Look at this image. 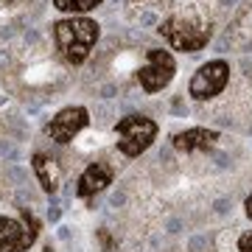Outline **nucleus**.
<instances>
[{"label":"nucleus","instance_id":"1","mask_svg":"<svg viewBox=\"0 0 252 252\" xmlns=\"http://www.w3.org/2000/svg\"><path fill=\"white\" fill-rule=\"evenodd\" d=\"M51 39L64 64L81 67L98 45L101 26L93 17H59L51 23Z\"/></svg>","mask_w":252,"mask_h":252},{"label":"nucleus","instance_id":"2","mask_svg":"<svg viewBox=\"0 0 252 252\" xmlns=\"http://www.w3.org/2000/svg\"><path fill=\"white\" fill-rule=\"evenodd\" d=\"M157 34L171 51L199 54L213 39V20L202 17V14H188V11H171L168 17L160 20Z\"/></svg>","mask_w":252,"mask_h":252},{"label":"nucleus","instance_id":"3","mask_svg":"<svg viewBox=\"0 0 252 252\" xmlns=\"http://www.w3.org/2000/svg\"><path fill=\"white\" fill-rule=\"evenodd\" d=\"M115 132V149L124 157L135 160L143 152L152 149V143L160 135V124L154 121L152 115H143V112H129V115H121L112 126Z\"/></svg>","mask_w":252,"mask_h":252},{"label":"nucleus","instance_id":"4","mask_svg":"<svg viewBox=\"0 0 252 252\" xmlns=\"http://www.w3.org/2000/svg\"><path fill=\"white\" fill-rule=\"evenodd\" d=\"M177 76V59L165 48H146L143 51V64L135 70V79L146 95L162 93Z\"/></svg>","mask_w":252,"mask_h":252},{"label":"nucleus","instance_id":"5","mask_svg":"<svg viewBox=\"0 0 252 252\" xmlns=\"http://www.w3.org/2000/svg\"><path fill=\"white\" fill-rule=\"evenodd\" d=\"M233 76V67L227 59H207L205 64H199L193 76L188 81V95L193 101H213L227 90Z\"/></svg>","mask_w":252,"mask_h":252},{"label":"nucleus","instance_id":"6","mask_svg":"<svg viewBox=\"0 0 252 252\" xmlns=\"http://www.w3.org/2000/svg\"><path fill=\"white\" fill-rule=\"evenodd\" d=\"M90 109L81 107V104H70V107H62L56 115H51V121L45 124V137L54 140L56 146H67L73 143L76 137L90 126Z\"/></svg>","mask_w":252,"mask_h":252},{"label":"nucleus","instance_id":"7","mask_svg":"<svg viewBox=\"0 0 252 252\" xmlns=\"http://www.w3.org/2000/svg\"><path fill=\"white\" fill-rule=\"evenodd\" d=\"M39 235V221L31 213L3 216L0 213V252H28Z\"/></svg>","mask_w":252,"mask_h":252},{"label":"nucleus","instance_id":"8","mask_svg":"<svg viewBox=\"0 0 252 252\" xmlns=\"http://www.w3.org/2000/svg\"><path fill=\"white\" fill-rule=\"evenodd\" d=\"M112 180H115L112 165H109L107 160H93L90 165L79 174L73 193L79 199H93V196H98V193H104V190L112 185Z\"/></svg>","mask_w":252,"mask_h":252},{"label":"nucleus","instance_id":"9","mask_svg":"<svg viewBox=\"0 0 252 252\" xmlns=\"http://www.w3.org/2000/svg\"><path fill=\"white\" fill-rule=\"evenodd\" d=\"M219 132L216 129H207V126H190V129H182L171 137V143L177 152L182 154H196V152H210L213 146L219 143Z\"/></svg>","mask_w":252,"mask_h":252},{"label":"nucleus","instance_id":"10","mask_svg":"<svg viewBox=\"0 0 252 252\" xmlns=\"http://www.w3.org/2000/svg\"><path fill=\"white\" fill-rule=\"evenodd\" d=\"M31 171H34L36 182L42 185L45 193H56L62 185V165L54 154L48 152H34L31 154Z\"/></svg>","mask_w":252,"mask_h":252},{"label":"nucleus","instance_id":"11","mask_svg":"<svg viewBox=\"0 0 252 252\" xmlns=\"http://www.w3.org/2000/svg\"><path fill=\"white\" fill-rule=\"evenodd\" d=\"M51 6L64 17H87L90 11L104 6V0H51Z\"/></svg>","mask_w":252,"mask_h":252},{"label":"nucleus","instance_id":"12","mask_svg":"<svg viewBox=\"0 0 252 252\" xmlns=\"http://www.w3.org/2000/svg\"><path fill=\"white\" fill-rule=\"evenodd\" d=\"M235 252H252V230H244L235 238Z\"/></svg>","mask_w":252,"mask_h":252},{"label":"nucleus","instance_id":"13","mask_svg":"<svg viewBox=\"0 0 252 252\" xmlns=\"http://www.w3.org/2000/svg\"><path fill=\"white\" fill-rule=\"evenodd\" d=\"M244 213H247V219L252 221V193L247 199H244Z\"/></svg>","mask_w":252,"mask_h":252},{"label":"nucleus","instance_id":"14","mask_svg":"<svg viewBox=\"0 0 252 252\" xmlns=\"http://www.w3.org/2000/svg\"><path fill=\"white\" fill-rule=\"evenodd\" d=\"M126 3H143V0H126Z\"/></svg>","mask_w":252,"mask_h":252}]
</instances>
